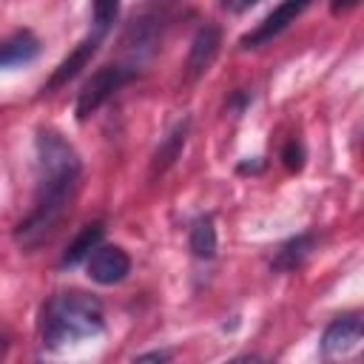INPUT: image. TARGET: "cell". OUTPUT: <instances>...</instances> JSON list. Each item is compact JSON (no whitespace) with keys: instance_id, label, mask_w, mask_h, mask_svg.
Listing matches in <instances>:
<instances>
[{"instance_id":"6da1fadb","label":"cell","mask_w":364,"mask_h":364,"mask_svg":"<svg viewBox=\"0 0 364 364\" xmlns=\"http://www.w3.org/2000/svg\"><path fill=\"white\" fill-rule=\"evenodd\" d=\"M105 327L102 321V304L88 293H57L43 307V344L48 350H60L68 344H80L85 338L100 336Z\"/></svg>"},{"instance_id":"7a4b0ae2","label":"cell","mask_w":364,"mask_h":364,"mask_svg":"<svg viewBox=\"0 0 364 364\" xmlns=\"http://www.w3.org/2000/svg\"><path fill=\"white\" fill-rule=\"evenodd\" d=\"M77 185H80V176L74 173H40L34 205L28 216L14 228V242L26 250H34L43 242H48L57 225L63 222V216L68 213Z\"/></svg>"},{"instance_id":"3957f363","label":"cell","mask_w":364,"mask_h":364,"mask_svg":"<svg viewBox=\"0 0 364 364\" xmlns=\"http://www.w3.org/2000/svg\"><path fill=\"white\" fill-rule=\"evenodd\" d=\"M134 77L131 68L125 65H102L88 82L85 88L80 91V100H77V119H88L114 91H119L128 80Z\"/></svg>"},{"instance_id":"277c9868","label":"cell","mask_w":364,"mask_h":364,"mask_svg":"<svg viewBox=\"0 0 364 364\" xmlns=\"http://www.w3.org/2000/svg\"><path fill=\"white\" fill-rule=\"evenodd\" d=\"M131 270V259L119 245H97L88 253V279L97 284H119Z\"/></svg>"},{"instance_id":"5b68a950","label":"cell","mask_w":364,"mask_h":364,"mask_svg":"<svg viewBox=\"0 0 364 364\" xmlns=\"http://www.w3.org/2000/svg\"><path fill=\"white\" fill-rule=\"evenodd\" d=\"M361 336H364V324L355 313L353 316H338L321 336V355L324 358H341V355H347L358 347Z\"/></svg>"},{"instance_id":"8992f818","label":"cell","mask_w":364,"mask_h":364,"mask_svg":"<svg viewBox=\"0 0 364 364\" xmlns=\"http://www.w3.org/2000/svg\"><path fill=\"white\" fill-rule=\"evenodd\" d=\"M310 3H313V0H282V3H279L262 23L250 31V34L242 37V46H245V48H256V46L267 43L270 37H276L279 31H284V28H287V26H290V23L310 6Z\"/></svg>"},{"instance_id":"52a82bcc","label":"cell","mask_w":364,"mask_h":364,"mask_svg":"<svg viewBox=\"0 0 364 364\" xmlns=\"http://www.w3.org/2000/svg\"><path fill=\"white\" fill-rule=\"evenodd\" d=\"M219 46H222V31H219V26H213V23L202 26V28L193 34L191 51H188V63H185V77H188L191 82L199 80V77L213 65V60H216V54H219Z\"/></svg>"},{"instance_id":"ba28073f","label":"cell","mask_w":364,"mask_h":364,"mask_svg":"<svg viewBox=\"0 0 364 364\" xmlns=\"http://www.w3.org/2000/svg\"><path fill=\"white\" fill-rule=\"evenodd\" d=\"M97 46H100V34H94V37H88V40H82L57 68H54V74H51V80L46 82V94H54L57 88H63L68 80H74L85 65H88V60L97 54Z\"/></svg>"},{"instance_id":"9c48e42d","label":"cell","mask_w":364,"mask_h":364,"mask_svg":"<svg viewBox=\"0 0 364 364\" xmlns=\"http://www.w3.org/2000/svg\"><path fill=\"white\" fill-rule=\"evenodd\" d=\"M159 40H162V17H156V14L139 17L125 34V46H128V54L134 60H142V57L154 54Z\"/></svg>"},{"instance_id":"30bf717a","label":"cell","mask_w":364,"mask_h":364,"mask_svg":"<svg viewBox=\"0 0 364 364\" xmlns=\"http://www.w3.org/2000/svg\"><path fill=\"white\" fill-rule=\"evenodd\" d=\"M188 131H191V119L185 117V119L176 122V125L171 128V134L159 142V148L154 151V159H151V173H154V176L165 173V171L179 159V154H182V148H185V139H188Z\"/></svg>"},{"instance_id":"8fae6325","label":"cell","mask_w":364,"mask_h":364,"mask_svg":"<svg viewBox=\"0 0 364 364\" xmlns=\"http://www.w3.org/2000/svg\"><path fill=\"white\" fill-rule=\"evenodd\" d=\"M40 51V43L31 31H17L9 40L0 43V68H11V65H23L31 63Z\"/></svg>"},{"instance_id":"7c38bea8","label":"cell","mask_w":364,"mask_h":364,"mask_svg":"<svg viewBox=\"0 0 364 364\" xmlns=\"http://www.w3.org/2000/svg\"><path fill=\"white\" fill-rule=\"evenodd\" d=\"M313 247H316V236H310V233H301V236L284 242L279 247L276 259H273V270H296V267H301L304 259L313 253Z\"/></svg>"},{"instance_id":"4fadbf2b","label":"cell","mask_w":364,"mask_h":364,"mask_svg":"<svg viewBox=\"0 0 364 364\" xmlns=\"http://www.w3.org/2000/svg\"><path fill=\"white\" fill-rule=\"evenodd\" d=\"M191 250L196 259H213L216 253V228L208 213L191 225Z\"/></svg>"},{"instance_id":"5bb4252c","label":"cell","mask_w":364,"mask_h":364,"mask_svg":"<svg viewBox=\"0 0 364 364\" xmlns=\"http://www.w3.org/2000/svg\"><path fill=\"white\" fill-rule=\"evenodd\" d=\"M100 239H102V228L100 225H91V228H85L71 245H68V250L63 253V259H60V264L63 267H68V264H77L80 259H85L97 245H100Z\"/></svg>"},{"instance_id":"9a60e30c","label":"cell","mask_w":364,"mask_h":364,"mask_svg":"<svg viewBox=\"0 0 364 364\" xmlns=\"http://www.w3.org/2000/svg\"><path fill=\"white\" fill-rule=\"evenodd\" d=\"M117 11H119V0H94V26H97L100 37L108 31V26L114 23Z\"/></svg>"},{"instance_id":"2e32d148","label":"cell","mask_w":364,"mask_h":364,"mask_svg":"<svg viewBox=\"0 0 364 364\" xmlns=\"http://www.w3.org/2000/svg\"><path fill=\"white\" fill-rule=\"evenodd\" d=\"M284 165H287V171H299L304 165V148H301V142L290 139L284 145Z\"/></svg>"},{"instance_id":"e0dca14e","label":"cell","mask_w":364,"mask_h":364,"mask_svg":"<svg viewBox=\"0 0 364 364\" xmlns=\"http://www.w3.org/2000/svg\"><path fill=\"white\" fill-rule=\"evenodd\" d=\"M253 3H256V0H225V9L233 11V14H242V11H247Z\"/></svg>"},{"instance_id":"ac0fdd59","label":"cell","mask_w":364,"mask_h":364,"mask_svg":"<svg viewBox=\"0 0 364 364\" xmlns=\"http://www.w3.org/2000/svg\"><path fill=\"white\" fill-rule=\"evenodd\" d=\"M358 6V0H333V14H338V11H350V9H355Z\"/></svg>"},{"instance_id":"d6986e66","label":"cell","mask_w":364,"mask_h":364,"mask_svg":"<svg viewBox=\"0 0 364 364\" xmlns=\"http://www.w3.org/2000/svg\"><path fill=\"white\" fill-rule=\"evenodd\" d=\"M168 358H171V353H145L136 361H168Z\"/></svg>"},{"instance_id":"ffe728a7","label":"cell","mask_w":364,"mask_h":364,"mask_svg":"<svg viewBox=\"0 0 364 364\" xmlns=\"http://www.w3.org/2000/svg\"><path fill=\"white\" fill-rule=\"evenodd\" d=\"M3 353H6V341L0 338V355H3Z\"/></svg>"}]
</instances>
